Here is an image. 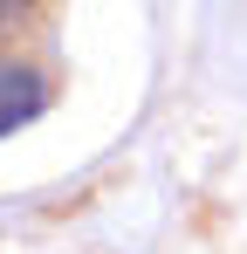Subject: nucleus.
I'll return each instance as SVG.
<instances>
[{
    "label": "nucleus",
    "instance_id": "f257e3e1",
    "mask_svg": "<svg viewBox=\"0 0 247 254\" xmlns=\"http://www.w3.org/2000/svg\"><path fill=\"white\" fill-rule=\"evenodd\" d=\"M41 103H48V83H41L35 69L0 62V137H7V130H21L28 117H41Z\"/></svg>",
    "mask_w": 247,
    "mask_h": 254
},
{
    "label": "nucleus",
    "instance_id": "f03ea898",
    "mask_svg": "<svg viewBox=\"0 0 247 254\" xmlns=\"http://www.w3.org/2000/svg\"><path fill=\"white\" fill-rule=\"evenodd\" d=\"M48 0H0V35H14V28H28Z\"/></svg>",
    "mask_w": 247,
    "mask_h": 254
}]
</instances>
